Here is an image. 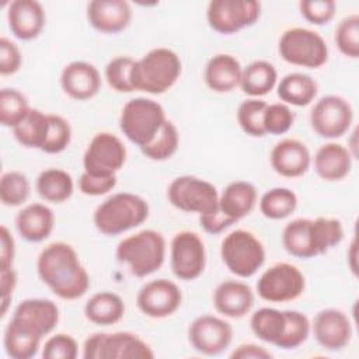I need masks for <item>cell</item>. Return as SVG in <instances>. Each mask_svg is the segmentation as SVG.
Wrapping results in <instances>:
<instances>
[{
	"instance_id": "1",
	"label": "cell",
	"mask_w": 359,
	"mask_h": 359,
	"mask_svg": "<svg viewBox=\"0 0 359 359\" xmlns=\"http://www.w3.org/2000/svg\"><path fill=\"white\" fill-rule=\"evenodd\" d=\"M36 271L52 293L63 300H76L90 287L87 269L80 262L76 250L65 241H55L41 251Z\"/></svg>"
},
{
	"instance_id": "2",
	"label": "cell",
	"mask_w": 359,
	"mask_h": 359,
	"mask_svg": "<svg viewBox=\"0 0 359 359\" xmlns=\"http://www.w3.org/2000/svg\"><path fill=\"white\" fill-rule=\"evenodd\" d=\"M182 72L180 56L168 48H154L135 60L132 86L135 91L163 94L170 90Z\"/></svg>"
},
{
	"instance_id": "3",
	"label": "cell",
	"mask_w": 359,
	"mask_h": 359,
	"mask_svg": "<svg viewBox=\"0 0 359 359\" xmlns=\"http://www.w3.org/2000/svg\"><path fill=\"white\" fill-rule=\"evenodd\" d=\"M149 217V203L132 192H118L101 202L93 215L95 229L104 236H118L140 226Z\"/></svg>"
},
{
	"instance_id": "4",
	"label": "cell",
	"mask_w": 359,
	"mask_h": 359,
	"mask_svg": "<svg viewBox=\"0 0 359 359\" xmlns=\"http://www.w3.org/2000/svg\"><path fill=\"white\" fill-rule=\"evenodd\" d=\"M116 259L126 264L136 278L157 272L165 259V238L160 231L146 229L121 240L115 251Z\"/></svg>"
},
{
	"instance_id": "5",
	"label": "cell",
	"mask_w": 359,
	"mask_h": 359,
	"mask_svg": "<svg viewBox=\"0 0 359 359\" xmlns=\"http://www.w3.org/2000/svg\"><path fill=\"white\" fill-rule=\"evenodd\" d=\"M165 111L157 101L146 97L129 100L119 116V128L125 137L143 149L165 123Z\"/></svg>"
},
{
	"instance_id": "6",
	"label": "cell",
	"mask_w": 359,
	"mask_h": 359,
	"mask_svg": "<svg viewBox=\"0 0 359 359\" xmlns=\"http://www.w3.org/2000/svg\"><path fill=\"white\" fill-rule=\"evenodd\" d=\"M220 255L227 269L238 278H251L265 262L264 244L254 233L243 229L223 238Z\"/></svg>"
},
{
	"instance_id": "7",
	"label": "cell",
	"mask_w": 359,
	"mask_h": 359,
	"mask_svg": "<svg viewBox=\"0 0 359 359\" xmlns=\"http://www.w3.org/2000/svg\"><path fill=\"white\" fill-rule=\"evenodd\" d=\"M278 50L285 62L307 69H318L328 60L325 39L318 32L302 27L286 29L279 38Z\"/></svg>"
},
{
	"instance_id": "8",
	"label": "cell",
	"mask_w": 359,
	"mask_h": 359,
	"mask_svg": "<svg viewBox=\"0 0 359 359\" xmlns=\"http://www.w3.org/2000/svg\"><path fill=\"white\" fill-rule=\"evenodd\" d=\"M84 359H151L153 349L136 334L128 331L95 332L83 345Z\"/></svg>"
},
{
	"instance_id": "9",
	"label": "cell",
	"mask_w": 359,
	"mask_h": 359,
	"mask_svg": "<svg viewBox=\"0 0 359 359\" xmlns=\"http://www.w3.org/2000/svg\"><path fill=\"white\" fill-rule=\"evenodd\" d=\"M168 202L187 213L209 215L219 209V192L213 184L194 175H181L167 189Z\"/></svg>"
},
{
	"instance_id": "10",
	"label": "cell",
	"mask_w": 359,
	"mask_h": 359,
	"mask_svg": "<svg viewBox=\"0 0 359 359\" xmlns=\"http://www.w3.org/2000/svg\"><path fill=\"white\" fill-rule=\"evenodd\" d=\"M306 287L303 272L293 264L278 262L268 268L257 282L258 296L269 303L296 300Z\"/></svg>"
},
{
	"instance_id": "11",
	"label": "cell",
	"mask_w": 359,
	"mask_h": 359,
	"mask_svg": "<svg viewBox=\"0 0 359 359\" xmlns=\"http://www.w3.org/2000/svg\"><path fill=\"white\" fill-rule=\"evenodd\" d=\"M259 15L261 3L257 0H212L206 10L209 27L224 35L254 25Z\"/></svg>"
},
{
	"instance_id": "12",
	"label": "cell",
	"mask_w": 359,
	"mask_h": 359,
	"mask_svg": "<svg viewBox=\"0 0 359 359\" xmlns=\"http://www.w3.org/2000/svg\"><path fill=\"white\" fill-rule=\"evenodd\" d=\"M125 161V144L116 135L109 132H100L94 135L83 156L84 171L98 177L116 175Z\"/></svg>"
},
{
	"instance_id": "13",
	"label": "cell",
	"mask_w": 359,
	"mask_h": 359,
	"mask_svg": "<svg viewBox=\"0 0 359 359\" xmlns=\"http://www.w3.org/2000/svg\"><path fill=\"white\" fill-rule=\"evenodd\" d=\"M170 265L178 279H198L206 266V250L202 238L189 230L178 231L171 240Z\"/></svg>"
},
{
	"instance_id": "14",
	"label": "cell",
	"mask_w": 359,
	"mask_h": 359,
	"mask_svg": "<svg viewBox=\"0 0 359 359\" xmlns=\"http://www.w3.org/2000/svg\"><path fill=\"white\" fill-rule=\"evenodd\" d=\"M353 122V109L349 101L339 95H324L310 112V125L313 130L325 139L344 136Z\"/></svg>"
},
{
	"instance_id": "15",
	"label": "cell",
	"mask_w": 359,
	"mask_h": 359,
	"mask_svg": "<svg viewBox=\"0 0 359 359\" xmlns=\"http://www.w3.org/2000/svg\"><path fill=\"white\" fill-rule=\"evenodd\" d=\"M188 339L192 348L199 353L216 356L230 346L233 328L220 317L202 314L189 324Z\"/></svg>"
},
{
	"instance_id": "16",
	"label": "cell",
	"mask_w": 359,
	"mask_h": 359,
	"mask_svg": "<svg viewBox=\"0 0 359 359\" xmlns=\"http://www.w3.org/2000/svg\"><path fill=\"white\" fill-rule=\"evenodd\" d=\"M182 303V293L172 280L160 278L144 283L136 296L137 309L150 318L172 316Z\"/></svg>"
},
{
	"instance_id": "17",
	"label": "cell",
	"mask_w": 359,
	"mask_h": 359,
	"mask_svg": "<svg viewBox=\"0 0 359 359\" xmlns=\"http://www.w3.org/2000/svg\"><path fill=\"white\" fill-rule=\"evenodd\" d=\"M311 328L318 345L331 352L344 349L352 338V324L348 316L338 309L320 310Z\"/></svg>"
},
{
	"instance_id": "18",
	"label": "cell",
	"mask_w": 359,
	"mask_h": 359,
	"mask_svg": "<svg viewBox=\"0 0 359 359\" xmlns=\"http://www.w3.org/2000/svg\"><path fill=\"white\" fill-rule=\"evenodd\" d=\"M60 87L63 93L76 101H86L95 97L101 88L98 69L84 60L66 65L60 73Z\"/></svg>"
},
{
	"instance_id": "19",
	"label": "cell",
	"mask_w": 359,
	"mask_h": 359,
	"mask_svg": "<svg viewBox=\"0 0 359 359\" xmlns=\"http://www.w3.org/2000/svg\"><path fill=\"white\" fill-rule=\"evenodd\" d=\"M59 317V307L55 302L49 299L32 297L18 303L11 318L43 338L56 328Z\"/></svg>"
},
{
	"instance_id": "20",
	"label": "cell",
	"mask_w": 359,
	"mask_h": 359,
	"mask_svg": "<svg viewBox=\"0 0 359 359\" xmlns=\"http://www.w3.org/2000/svg\"><path fill=\"white\" fill-rule=\"evenodd\" d=\"M269 161L276 174L286 178H297L309 171L311 154L303 142L287 137L273 146Z\"/></svg>"
},
{
	"instance_id": "21",
	"label": "cell",
	"mask_w": 359,
	"mask_h": 359,
	"mask_svg": "<svg viewBox=\"0 0 359 359\" xmlns=\"http://www.w3.org/2000/svg\"><path fill=\"white\" fill-rule=\"evenodd\" d=\"M7 21L11 34L21 41H31L42 32L46 15L35 0H14L8 4Z\"/></svg>"
},
{
	"instance_id": "22",
	"label": "cell",
	"mask_w": 359,
	"mask_h": 359,
	"mask_svg": "<svg viewBox=\"0 0 359 359\" xmlns=\"http://www.w3.org/2000/svg\"><path fill=\"white\" fill-rule=\"evenodd\" d=\"M87 20L102 34H118L130 24L132 8L125 0H93L87 4Z\"/></svg>"
},
{
	"instance_id": "23",
	"label": "cell",
	"mask_w": 359,
	"mask_h": 359,
	"mask_svg": "<svg viewBox=\"0 0 359 359\" xmlns=\"http://www.w3.org/2000/svg\"><path fill=\"white\" fill-rule=\"evenodd\" d=\"M213 306L224 317L241 318L254 306V292L244 282L224 280L213 292Z\"/></svg>"
},
{
	"instance_id": "24",
	"label": "cell",
	"mask_w": 359,
	"mask_h": 359,
	"mask_svg": "<svg viewBox=\"0 0 359 359\" xmlns=\"http://www.w3.org/2000/svg\"><path fill=\"white\" fill-rule=\"evenodd\" d=\"M55 227V215L52 209L43 203H31L22 208L15 217V229L18 234L29 243H41L46 240Z\"/></svg>"
},
{
	"instance_id": "25",
	"label": "cell",
	"mask_w": 359,
	"mask_h": 359,
	"mask_svg": "<svg viewBox=\"0 0 359 359\" xmlns=\"http://www.w3.org/2000/svg\"><path fill=\"white\" fill-rule=\"evenodd\" d=\"M352 158L349 149L341 143L330 142L317 149L314 154V170L324 181H341L351 172Z\"/></svg>"
},
{
	"instance_id": "26",
	"label": "cell",
	"mask_w": 359,
	"mask_h": 359,
	"mask_svg": "<svg viewBox=\"0 0 359 359\" xmlns=\"http://www.w3.org/2000/svg\"><path fill=\"white\" fill-rule=\"evenodd\" d=\"M243 67L240 62L229 53L212 56L205 66V83L215 93H230L240 86Z\"/></svg>"
},
{
	"instance_id": "27",
	"label": "cell",
	"mask_w": 359,
	"mask_h": 359,
	"mask_svg": "<svg viewBox=\"0 0 359 359\" xmlns=\"http://www.w3.org/2000/svg\"><path fill=\"white\" fill-rule=\"evenodd\" d=\"M255 203L257 189L247 181H233L219 195V212L233 223L248 216Z\"/></svg>"
},
{
	"instance_id": "28",
	"label": "cell",
	"mask_w": 359,
	"mask_h": 359,
	"mask_svg": "<svg viewBox=\"0 0 359 359\" xmlns=\"http://www.w3.org/2000/svg\"><path fill=\"white\" fill-rule=\"evenodd\" d=\"M282 244L296 258L307 259L317 257L313 220L300 217L289 222L282 231Z\"/></svg>"
},
{
	"instance_id": "29",
	"label": "cell",
	"mask_w": 359,
	"mask_h": 359,
	"mask_svg": "<svg viewBox=\"0 0 359 359\" xmlns=\"http://www.w3.org/2000/svg\"><path fill=\"white\" fill-rule=\"evenodd\" d=\"M42 337L15 320H10L4 330V351L13 359H31L41 348Z\"/></svg>"
},
{
	"instance_id": "30",
	"label": "cell",
	"mask_w": 359,
	"mask_h": 359,
	"mask_svg": "<svg viewBox=\"0 0 359 359\" xmlns=\"http://www.w3.org/2000/svg\"><path fill=\"white\" fill-rule=\"evenodd\" d=\"M125 314V303L116 293L98 292L93 294L86 306V318L95 325H112L122 320Z\"/></svg>"
},
{
	"instance_id": "31",
	"label": "cell",
	"mask_w": 359,
	"mask_h": 359,
	"mask_svg": "<svg viewBox=\"0 0 359 359\" xmlns=\"http://www.w3.org/2000/svg\"><path fill=\"white\" fill-rule=\"evenodd\" d=\"M278 97L286 105L306 107L314 101L318 93L317 81L304 73H289L278 84Z\"/></svg>"
},
{
	"instance_id": "32",
	"label": "cell",
	"mask_w": 359,
	"mask_h": 359,
	"mask_svg": "<svg viewBox=\"0 0 359 359\" xmlns=\"http://www.w3.org/2000/svg\"><path fill=\"white\" fill-rule=\"evenodd\" d=\"M278 83V72L268 60H254L243 69L240 88L251 98L271 93Z\"/></svg>"
},
{
	"instance_id": "33",
	"label": "cell",
	"mask_w": 359,
	"mask_h": 359,
	"mask_svg": "<svg viewBox=\"0 0 359 359\" xmlns=\"http://www.w3.org/2000/svg\"><path fill=\"white\" fill-rule=\"evenodd\" d=\"M35 188L45 202L63 203L73 195L74 182L67 171L62 168H46L38 175Z\"/></svg>"
},
{
	"instance_id": "34",
	"label": "cell",
	"mask_w": 359,
	"mask_h": 359,
	"mask_svg": "<svg viewBox=\"0 0 359 359\" xmlns=\"http://www.w3.org/2000/svg\"><path fill=\"white\" fill-rule=\"evenodd\" d=\"M49 129V114L31 108L28 115L13 129L14 137L28 149L42 150Z\"/></svg>"
},
{
	"instance_id": "35",
	"label": "cell",
	"mask_w": 359,
	"mask_h": 359,
	"mask_svg": "<svg viewBox=\"0 0 359 359\" xmlns=\"http://www.w3.org/2000/svg\"><path fill=\"white\" fill-rule=\"evenodd\" d=\"M285 324V311L272 307H261L254 311L250 318V328L252 334L258 339L275 346L283 335Z\"/></svg>"
},
{
	"instance_id": "36",
	"label": "cell",
	"mask_w": 359,
	"mask_h": 359,
	"mask_svg": "<svg viewBox=\"0 0 359 359\" xmlns=\"http://www.w3.org/2000/svg\"><path fill=\"white\" fill-rule=\"evenodd\" d=\"M297 208L296 194L285 187L268 189L259 199L261 213L271 220H282L289 217Z\"/></svg>"
},
{
	"instance_id": "37",
	"label": "cell",
	"mask_w": 359,
	"mask_h": 359,
	"mask_svg": "<svg viewBox=\"0 0 359 359\" xmlns=\"http://www.w3.org/2000/svg\"><path fill=\"white\" fill-rule=\"evenodd\" d=\"M180 144V135L177 126L171 121H165L160 132L156 135V137L144 146L142 153L153 161H164L172 157L178 149Z\"/></svg>"
},
{
	"instance_id": "38",
	"label": "cell",
	"mask_w": 359,
	"mask_h": 359,
	"mask_svg": "<svg viewBox=\"0 0 359 359\" xmlns=\"http://www.w3.org/2000/svg\"><path fill=\"white\" fill-rule=\"evenodd\" d=\"M27 97L17 88H3L0 91V122L6 128L14 129L29 112Z\"/></svg>"
},
{
	"instance_id": "39",
	"label": "cell",
	"mask_w": 359,
	"mask_h": 359,
	"mask_svg": "<svg viewBox=\"0 0 359 359\" xmlns=\"http://www.w3.org/2000/svg\"><path fill=\"white\" fill-rule=\"evenodd\" d=\"M266 102L259 98H248L243 101L237 108V122L244 133L252 137L265 136L264 129V112Z\"/></svg>"
},
{
	"instance_id": "40",
	"label": "cell",
	"mask_w": 359,
	"mask_h": 359,
	"mask_svg": "<svg viewBox=\"0 0 359 359\" xmlns=\"http://www.w3.org/2000/svg\"><path fill=\"white\" fill-rule=\"evenodd\" d=\"M31 192V184L20 171H6L0 180V199L4 206L15 208L22 205Z\"/></svg>"
},
{
	"instance_id": "41",
	"label": "cell",
	"mask_w": 359,
	"mask_h": 359,
	"mask_svg": "<svg viewBox=\"0 0 359 359\" xmlns=\"http://www.w3.org/2000/svg\"><path fill=\"white\" fill-rule=\"evenodd\" d=\"M285 331L276 346L282 349H296L307 341L311 324L307 316L297 310H285Z\"/></svg>"
},
{
	"instance_id": "42",
	"label": "cell",
	"mask_w": 359,
	"mask_h": 359,
	"mask_svg": "<svg viewBox=\"0 0 359 359\" xmlns=\"http://www.w3.org/2000/svg\"><path fill=\"white\" fill-rule=\"evenodd\" d=\"M338 50L351 59L359 57V15L349 14L339 21L335 29Z\"/></svg>"
},
{
	"instance_id": "43",
	"label": "cell",
	"mask_w": 359,
	"mask_h": 359,
	"mask_svg": "<svg viewBox=\"0 0 359 359\" xmlns=\"http://www.w3.org/2000/svg\"><path fill=\"white\" fill-rule=\"evenodd\" d=\"M135 59L130 56H116L105 66V79L108 86L116 93H133L132 69Z\"/></svg>"
},
{
	"instance_id": "44",
	"label": "cell",
	"mask_w": 359,
	"mask_h": 359,
	"mask_svg": "<svg viewBox=\"0 0 359 359\" xmlns=\"http://www.w3.org/2000/svg\"><path fill=\"white\" fill-rule=\"evenodd\" d=\"M313 227L318 255L325 254L344 238V227L338 219L317 217L313 220Z\"/></svg>"
},
{
	"instance_id": "45",
	"label": "cell",
	"mask_w": 359,
	"mask_h": 359,
	"mask_svg": "<svg viewBox=\"0 0 359 359\" xmlns=\"http://www.w3.org/2000/svg\"><path fill=\"white\" fill-rule=\"evenodd\" d=\"M72 142L70 123L60 115L49 114V129L42 151L48 154H57L65 151Z\"/></svg>"
},
{
	"instance_id": "46",
	"label": "cell",
	"mask_w": 359,
	"mask_h": 359,
	"mask_svg": "<svg viewBox=\"0 0 359 359\" xmlns=\"http://www.w3.org/2000/svg\"><path fill=\"white\" fill-rule=\"evenodd\" d=\"M294 112L283 102L266 105L264 112V129L269 135H283L290 130L294 123Z\"/></svg>"
},
{
	"instance_id": "47",
	"label": "cell",
	"mask_w": 359,
	"mask_h": 359,
	"mask_svg": "<svg viewBox=\"0 0 359 359\" xmlns=\"http://www.w3.org/2000/svg\"><path fill=\"white\" fill-rule=\"evenodd\" d=\"M79 345L76 339L65 332H59L48 338L42 346V358L45 359H76Z\"/></svg>"
},
{
	"instance_id": "48",
	"label": "cell",
	"mask_w": 359,
	"mask_h": 359,
	"mask_svg": "<svg viewBox=\"0 0 359 359\" xmlns=\"http://www.w3.org/2000/svg\"><path fill=\"white\" fill-rule=\"evenodd\" d=\"M337 4L332 0H304L299 3L302 17L314 25H325L335 15Z\"/></svg>"
},
{
	"instance_id": "49",
	"label": "cell",
	"mask_w": 359,
	"mask_h": 359,
	"mask_svg": "<svg viewBox=\"0 0 359 359\" xmlns=\"http://www.w3.org/2000/svg\"><path fill=\"white\" fill-rule=\"evenodd\" d=\"M116 185V175L98 177L88 172H83L79 178V189L88 196H101L112 191Z\"/></svg>"
},
{
	"instance_id": "50",
	"label": "cell",
	"mask_w": 359,
	"mask_h": 359,
	"mask_svg": "<svg viewBox=\"0 0 359 359\" xmlns=\"http://www.w3.org/2000/svg\"><path fill=\"white\" fill-rule=\"evenodd\" d=\"M22 56L20 48L6 36L0 38V74L11 76L21 67Z\"/></svg>"
},
{
	"instance_id": "51",
	"label": "cell",
	"mask_w": 359,
	"mask_h": 359,
	"mask_svg": "<svg viewBox=\"0 0 359 359\" xmlns=\"http://www.w3.org/2000/svg\"><path fill=\"white\" fill-rule=\"evenodd\" d=\"M17 286V273L13 268L0 269V290H1V317L6 316L10 302L13 299V292Z\"/></svg>"
},
{
	"instance_id": "52",
	"label": "cell",
	"mask_w": 359,
	"mask_h": 359,
	"mask_svg": "<svg viewBox=\"0 0 359 359\" xmlns=\"http://www.w3.org/2000/svg\"><path fill=\"white\" fill-rule=\"evenodd\" d=\"M0 269L13 268L14 255H15V243L13 234L8 231L6 226L0 229Z\"/></svg>"
},
{
	"instance_id": "53",
	"label": "cell",
	"mask_w": 359,
	"mask_h": 359,
	"mask_svg": "<svg viewBox=\"0 0 359 359\" xmlns=\"http://www.w3.org/2000/svg\"><path fill=\"white\" fill-rule=\"evenodd\" d=\"M199 223H201V227L209 234H219L223 230H226L227 227H230L231 224H234L231 220L224 217L219 212V209L213 213H209V215H201L199 216Z\"/></svg>"
},
{
	"instance_id": "54",
	"label": "cell",
	"mask_w": 359,
	"mask_h": 359,
	"mask_svg": "<svg viewBox=\"0 0 359 359\" xmlns=\"http://www.w3.org/2000/svg\"><path fill=\"white\" fill-rule=\"evenodd\" d=\"M231 359H271L272 353L257 344H241L230 355Z\"/></svg>"
}]
</instances>
